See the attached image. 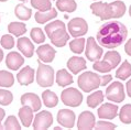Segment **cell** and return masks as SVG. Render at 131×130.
<instances>
[{"label": "cell", "mask_w": 131, "mask_h": 130, "mask_svg": "<svg viewBox=\"0 0 131 130\" xmlns=\"http://www.w3.org/2000/svg\"><path fill=\"white\" fill-rule=\"evenodd\" d=\"M67 67L73 74L76 75L86 68V61L79 56H72L67 61Z\"/></svg>", "instance_id": "obj_19"}, {"label": "cell", "mask_w": 131, "mask_h": 130, "mask_svg": "<svg viewBox=\"0 0 131 130\" xmlns=\"http://www.w3.org/2000/svg\"><path fill=\"white\" fill-rule=\"evenodd\" d=\"M17 46L19 51L23 54L25 57H32L34 53V45L28 38H19L17 41Z\"/></svg>", "instance_id": "obj_18"}, {"label": "cell", "mask_w": 131, "mask_h": 130, "mask_svg": "<svg viewBox=\"0 0 131 130\" xmlns=\"http://www.w3.org/2000/svg\"><path fill=\"white\" fill-rule=\"evenodd\" d=\"M61 99L68 107H78L83 102V94L77 88L70 87L62 92Z\"/></svg>", "instance_id": "obj_5"}, {"label": "cell", "mask_w": 131, "mask_h": 130, "mask_svg": "<svg viewBox=\"0 0 131 130\" xmlns=\"http://www.w3.org/2000/svg\"><path fill=\"white\" fill-rule=\"evenodd\" d=\"M96 125V119L92 111H83L78 116L77 128L81 130H90L94 129Z\"/></svg>", "instance_id": "obj_11"}, {"label": "cell", "mask_w": 131, "mask_h": 130, "mask_svg": "<svg viewBox=\"0 0 131 130\" xmlns=\"http://www.w3.org/2000/svg\"><path fill=\"white\" fill-rule=\"evenodd\" d=\"M104 60L110 64L112 68H115L121 62V56H120V54L117 51H108L105 53Z\"/></svg>", "instance_id": "obj_30"}, {"label": "cell", "mask_w": 131, "mask_h": 130, "mask_svg": "<svg viewBox=\"0 0 131 130\" xmlns=\"http://www.w3.org/2000/svg\"><path fill=\"white\" fill-rule=\"evenodd\" d=\"M106 98L114 103H122L126 98L125 88L120 82H114L106 89Z\"/></svg>", "instance_id": "obj_6"}, {"label": "cell", "mask_w": 131, "mask_h": 130, "mask_svg": "<svg viewBox=\"0 0 131 130\" xmlns=\"http://www.w3.org/2000/svg\"><path fill=\"white\" fill-rule=\"evenodd\" d=\"M103 53H104L103 49H101V46H99L97 44L95 38L89 37L88 39L86 40V51H85V54H86V57L89 61H92V62L98 61L99 59H101Z\"/></svg>", "instance_id": "obj_8"}, {"label": "cell", "mask_w": 131, "mask_h": 130, "mask_svg": "<svg viewBox=\"0 0 131 130\" xmlns=\"http://www.w3.org/2000/svg\"><path fill=\"white\" fill-rule=\"evenodd\" d=\"M93 68L97 72H100V73H109V72L112 70L111 65L108 62H106L105 60L95 61V63H94V65H93Z\"/></svg>", "instance_id": "obj_35"}, {"label": "cell", "mask_w": 131, "mask_h": 130, "mask_svg": "<svg viewBox=\"0 0 131 130\" xmlns=\"http://www.w3.org/2000/svg\"><path fill=\"white\" fill-rule=\"evenodd\" d=\"M119 118L122 124H131V104H126L119 111Z\"/></svg>", "instance_id": "obj_32"}, {"label": "cell", "mask_w": 131, "mask_h": 130, "mask_svg": "<svg viewBox=\"0 0 131 130\" xmlns=\"http://www.w3.org/2000/svg\"><path fill=\"white\" fill-rule=\"evenodd\" d=\"M54 130H61V127H55V128H54Z\"/></svg>", "instance_id": "obj_47"}, {"label": "cell", "mask_w": 131, "mask_h": 130, "mask_svg": "<svg viewBox=\"0 0 131 130\" xmlns=\"http://www.w3.org/2000/svg\"><path fill=\"white\" fill-rule=\"evenodd\" d=\"M44 31L50 38L52 44L57 48L65 46L67 44V41L70 40V33L66 32L65 23L61 20H55L51 23H48L44 28Z\"/></svg>", "instance_id": "obj_2"}, {"label": "cell", "mask_w": 131, "mask_h": 130, "mask_svg": "<svg viewBox=\"0 0 131 130\" xmlns=\"http://www.w3.org/2000/svg\"><path fill=\"white\" fill-rule=\"evenodd\" d=\"M95 128L98 130H103V129H106V130H111V129H115L117 128V125L112 124V122H109V121H98L97 124L95 125Z\"/></svg>", "instance_id": "obj_40"}, {"label": "cell", "mask_w": 131, "mask_h": 130, "mask_svg": "<svg viewBox=\"0 0 131 130\" xmlns=\"http://www.w3.org/2000/svg\"><path fill=\"white\" fill-rule=\"evenodd\" d=\"M85 42L86 40L84 38H76L74 40H72L70 42V49L72 52H74L76 54H81L84 51V48H85Z\"/></svg>", "instance_id": "obj_33"}, {"label": "cell", "mask_w": 131, "mask_h": 130, "mask_svg": "<svg viewBox=\"0 0 131 130\" xmlns=\"http://www.w3.org/2000/svg\"><path fill=\"white\" fill-rule=\"evenodd\" d=\"M17 81L22 86H28L32 84L34 81V70L27 65L17 74Z\"/></svg>", "instance_id": "obj_16"}, {"label": "cell", "mask_w": 131, "mask_h": 130, "mask_svg": "<svg viewBox=\"0 0 131 130\" xmlns=\"http://www.w3.org/2000/svg\"><path fill=\"white\" fill-rule=\"evenodd\" d=\"M56 8L61 12H74L77 5H76L75 0H57L56 1Z\"/></svg>", "instance_id": "obj_25"}, {"label": "cell", "mask_w": 131, "mask_h": 130, "mask_svg": "<svg viewBox=\"0 0 131 130\" xmlns=\"http://www.w3.org/2000/svg\"><path fill=\"white\" fill-rule=\"evenodd\" d=\"M129 14H130V17H131V6H130V8H129Z\"/></svg>", "instance_id": "obj_48"}, {"label": "cell", "mask_w": 131, "mask_h": 130, "mask_svg": "<svg viewBox=\"0 0 131 130\" xmlns=\"http://www.w3.org/2000/svg\"><path fill=\"white\" fill-rule=\"evenodd\" d=\"M13 100V95L11 92L6 89H0V105L2 106H9Z\"/></svg>", "instance_id": "obj_37"}, {"label": "cell", "mask_w": 131, "mask_h": 130, "mask_svg": "<svg viewBox=\"0 0 131 130\" xmlns=\"http://www.w3.org/2000/svg\"><path fill=\"white\" fill-rule=\"evenodd\" d=\"M104 102V93L101 91H96L87 97V106L90 108H96L98 105Z\"/></svg>", "instance_id": "obj_26"}, {"label": "cell", "mask_w": 131, "mask_h": 130, "mask_svg": "<svg viewBox=\"0 0 131 130\" xmlns=\"http://www.w3.org/2000/svg\"><path fill=\"white\" fill-rule=\"evenodd\" d=\"M90 9L95 16L100 18V20H107V2H94L90 5Z\"/></svg>", "instance_id": "obj_23"}, {"label": "cell", "mask_w": 131, "mask_h": 130, "mask_svg": "<svg viewBox=\"0 0 131 130\" xmlns=\"http://www.w3.org/2000/svg\"><path fill=\"white\" fill-rule=\"evenodd\" d=\"M8 32L16 37H21L27 32V26L22 22H11L8 24Z\"/></svg>", "instance_id": "obj_29"}, {"label": "cell", "mask_w": 131, "mask_h": 130, "mask_svg": "<svg viewBox=\"0 0 131 130\" xmlns=\"http://www.w3.org/2000/svg\"><path fill=\"white\" fill-rule=\"evenodd\" d=\"M30 35H31V39L34 41V43H43L45 41V34L43 32L42 29L40 28H33L30 32Z\"/></svg>", "instance_id": "obj_36"}, {"label": "cell", "mask_w": 131, "mask_h": 130, "mask_svg": "<svg viewBox=\"0 0 131 130\" xmlns=\"http://www.w3.org/2000/svg\"><path fill=\"white\" fill-rule=\"evenodd\" d=\"M131 76V64L128 61H123L122 64L120 65V67L116 71V77L125 81L128 77Z\"/></svg>", "instance_id": "obj_27"}, {"label": "cell", "mask_w": 131, "mask_h": 130, "mask_svg": "<svg viewBox=\"0 0 131 130\" xmlns=\"http://www.w3.org/2000/svg\"><path fill=\"white\" fill-rule=\"evenodd\" d=\"M126 5L123 1L116 0V1L108 3L107 5V20L112 19V18H121L126 13Z\"/></svg>", "instance_id": "obj_10"}, {"label": "cell", "mask_w": 131, "mask_h": 130, "mask_svg": "<svg viewBox=\"0 0 131 130\" xmlns=\"http://www.w3.org/2000/svg\"><path fill=\"white\" fill-rule=\"evenodd\" d=\"M1 129H5V126L1 125V121H0V130H1Z\"/></svg>", "instance_id": "obj_46"}, {"label": "cell", "mask_w": 131, "mask_h": 130, "mask_svg": "<svg viewBox=\"0 0 131 130\" xmlns=\"http://www.w3.org/2000/svg\"><path fill=\"white\" fill-rule=\"evenodd\" d=\"M5 116H6V113H5V110H3L2 108H0V121H1L2 119L5 118Z\"/></svg>", "instance_id": "obj_44"}, {"label": "cell", "mask_w": 131, "mask_h": 130, "mask_svg": "<svg viewBox=\"0 0 131 130\" xmlns=\"http://www.w3.org/2000/svg\"><path fill=\"white\" fill-rule=\"evenodd\" d=\"M128 30L119 21H110L103 24L97 32L98 43L106 49H116L126 41Z\"/></svg>", "instance_id": "obj_1"}, {"label": "cell", "mask_w": 131, "mask_h": 130, "mask_svg": "<svg viewBox=\"0 0 131 130\" xmlns=\"http://www.w3.org/2000/svg\"><path fill=\"white\" fill-rule=\"evenodd\" d=\"M14 14L19 18L20 20H29L32 16V10L30 8H27L23 3H19L14 8Z\"/></svg>", "instance_id": "obj_28"}, {"label": "cell", "mask_w": 131, "mask_h": 130, "mask_svg": "<svg viewBox=\"0 0 131 130\" xmlns=\"http://www.w3.org/2000/svg\"><path fill=\"white\" fill-rule=\"evenodd\" d=\"M112 81V75L107 74L104 75V76H100V86H105L107 85L108 83H110Z\"/></svg>", "instance_id": "obj_41"}, {"label": "cell", "mask_w": 131, "mask_h": 130, "mask_svg": "<svg viewBox=\"0 0 131 130\" xmlns=\"http://www.w3.org/2000/svg\"><path fill=\"white\" fill-rule=\"evenodd\" d=\"M5 129H10V130H20L21 126L19 121L17 120L16 116H8V118L5 121Z\"/></svg>", "instance_id": "obj_38"}, {"label": "cell", "mask_w": 131, "mask_h": 130, "mask_svg": "<svg viewBox=\"0 0 131 130\" xmlns=\"http://www.w3.org/2000/svg\"><path fill=\"white\" fill-rule=\"evenodd\" d=\"M20 1H23L24 2V1H27V0H20Z\"/></svg>", "instance_id": "obj_50"}, {"label": "cell", "mask_w": 131, "mask_h": 130, "mask_svg": "<svg viewBox=\"0 0 131 130\" xmlns=\"http://www.w3.org/2000/svg\"><path fill=\"white\" fill-rule=\"evenodd\" d=\"M67 29L70 32V35H72L73 38H78L87 33L88 24L83 18H74V19L70 20V22L67 24Z\"/></svg>", "instance_id": "obj_7"}, {"label": "cell", "mask_w": 131, "mask_h": 130, "mask_svg": "<svg viewBox=\"0 0 131 130\" xmlns=\"http://www.w3.org/2000/svg\"><path fill=\"white\" fill-rule=\"evenodd\" d=\"M0 44L3 49L7 50H11L14 46V39L12 35L10 34H5L1 37V40H0Z\"/></svg>", "instance_id": "obj_39"}, {"label": "cell", "mask_w": 131, "mask_h": 130, "mask_svg": "<svg viewBox=\"0 0 131 130\" xmlns=\"http://www.w3.org/2000/svg\"><path fill=\"white\" fill-rule=\"evenodd\" d=\"M57 16V10L55 8H51L48 11H38L34 13V19L39 24H43L51 21Z\"/></svg>", "instance_id": "obj_21"}, {"label": "cell", "mask_w": 131, "mask_h": 130, "mask_svg": "<svg viewBox=\"0 0 131 130\" xmlns=\"http://www.w3.org/2000/svg\"><path fill=\"white\" fill-rule=\"evenodd\" d=\"M24 64V59L20 53L18 52H10L6 57V65L11 71H17Z\"/></svg>", "instance_id": "obj_15"}, {"label": "cell", "mask_w": 131, "mask_h": 130, "mask_svg": "<svg viewBox=\"0 0 131 130\" xmlns=\"http://www.w3.org/2000/svg\"><path fill=\"white\" fill-rule=\"evenodd\" d=\"M56 83L57 85L61 86V87H65V86H68V85H72L73 84V76L68 73L67 70L65 68H62L59 72L56 73Z\"/></svg>", "instance_id": "obj_22"}, {"label": "cell", "mask_w": 131, "mask_h": 130, "mask_svg": "<svg viewBox=\"0 0 131 130\" xmlns=\"http://www.w3.org/2000/svg\"><path fill=\"white\" fill-rule=\"evenodd\" d=\"M36 54L39 60L43 63H51L56 55V50H54L50 44H43L36 49Z\"/></svg>", "instance_id": "obj_14"}, {"label": "cell", "mask_w": 131, "mask_h": 130, "mask_svg": "<svg viewBox=\"0 0 131 130\" xmlns=\"http://www.w3.org/2000/svg\"><path fill=\"white\" fill-rule=\"evenodd\" d=\"M77 84L83 92L90 93L100 86V75L94 72H85L78 76Z\"/></svg>", "instance_id": "obj_3"}, {"label": "cell", "mask_w": 131, "mask_h": 130, "mask_svg": "<svg viewBox=\"0 0 131 130\" xmlns=\"http://www.w3.org/2000/svg\"><path fill=\"white\" fill-rule=\"evenodd\" d=\"M38 71H36V83L41 87H50L54 84V70L50 65H45L42 61H38Z\"/></svg>", "instance_id": "obj_4"}, {"label": "cell", "mask_w": 131, "mask_h": 130, "mask_svg": "<svg viewBox=\"0 0 131 130\" xmlns=\"http://www.w3.org/2000/svg\"><path fill=\"white\" fill-rule=\"evenodd\" d=\"M14 84L13 75L8 71H0V87H11Z\"/></svg>", "instance_id": "obj_31"}, {"label": "cell", "mask_w": 131, "mask_h": 130, "mask_svg": "<svg viewBox=\"0 0 131 130\" xmlns=\"http://www.w3.org/2000/svg\"><path fill=\"white\" fill-rule=\"evenodd\" d=\"M21 104L22 106L27 105V106H30L33 111H39L42 107V103L40 100L39 96L36 94L33 93H27V94H23L21 96Z\"/></svg>", "instance_id": "obj_17"}, {"label": "cell", "mask_w": 131, "mask_h": 130, "mask_svg": "<svg viewBox=\"0 0 131 130\" xmlns=\"http://www.w3.org/2000/svg\"><path fill=\"white\" fill-rule=\"evenodd\" d=\"M42 99H43V104L49 108H53L59 104V97H57L55 93H53L50 89H46L45 92H43Z\"/></svg>", "instance_id": "obj_24"}, {"label": "cell", "mask_w": 131, "mask_h": 130, "mask_svg": "<svg viewBox=\"0 0 131 130\" xmlns=\"http://www.w3.org/2000/svg\"><path fill=\"white\" fill-rule=\"evenodd\" d=\"M53 124V115L50 111L43 110L35 115L33 121V128L36 130H43L50 128Z\"/></svg>", "instance_id": "obj_9"}, {"label": "cell", "mask_w": 131, "mask_h": 130, "mask_svg": "<svg viewBox=\"0 0 131 130\" xmlns=\"http://www.w3.org/2000/svg\"><path fill=\"white\" fill-rule=\"evenodd\" d=\"M125 51L129 56H131V39H129L125 44Z\"/></svg>", "instance_id": "obj_42"}, {"label": "cell", "mask_w": 131, "mask_h": 130, "mask_svg": "<svg viewBox=\"0 0 131 130\" xmlns=\"http://www.w3.org/2000/svg\"><path fill=\"white\" fill-rule=\"evenodd\" d=\"M126 88H127V94H128V96L131 97V79L130 81L127 82L126 84Z\"/></svg>", "instance_id": "obj_43"}, {"label": "cell", "mask_w": 131, "mask_h": 130, "mask_svg": "<svg viewBox=\"0 0 131 130\" xmlns=\"http://www.w3.org/2000/svg\"><path fill=\"white\" fill-rule=\"evenodd\" d=\"M18 116H19L21 122L24 127H30L32 124V120H33V109L30 106H27L24 105L23 107H21L19 109V113H18Z\"/></svg>", "instance_id": "obj_20"}, {"label": "cell", "mask_w": 131, "mask_h": 130, "mask_svg": "<svg viewBox=\"0 0 131 130\" xmlns=\"http://www.w3.org/2000/svg\"><path fill=\"white\" fill-rule=\"evenodd\" d=\"M6 1H8V0H0V2H6Z\"/></svg>", "instance_id": "obj_49"}, {"label": "cell", "mask_w": 131, "mask_h": 130, "mask_svg": "<svg viewBox=\"0 0 131 130\" xmlns=\"http://www.w3.org/2000/svg\"><path fill=\"white\" fill-rule=\"evenodd\" d=\"M75 113L70 109H61L57 113V122L64 128H73L75 125Z\"/></svg>", "instance_id": "obj_12"}, {"label": "cell", "mask_w": 131, "mask_h": 130, "mask_svg": "<svg viewBox=\"0 0 131 130\" xmlns=\"http://www.w3.org/2000/svg\"><path fill=\"white\" fill-rule=\"evenodd\" d=\"M2 59H3V51L0 49V62L2 61Z\"/></svg>", "instance_id": "obj_45"}, {"label": "cell", "mask_w": 131, "mask_h": 130, "mask_svg": "<svg viewBox=\"0 0 131 130\" xmlns=\"http://www.w3.org/2000/svg\"><path fill=\"white\" fill-rule=\"evenodd\" d=\"M119 108L117 105L110 104V103H106L103 104L101 106L98 108V117L100 119H108V120H111L117 117V115L119 113Z\"/></svg>", "instance_id": "obj_13"}, {"label": "cell", "mask_w": 131, "mask_h": 130, "mask_svg": "<svg viewBox=\"0 0 131 130\" xmlns=\"http://www.w3.org/2000/svg\"><path fill=\"white\" fill-rule=\"evenodd\" d=\"M31 6L39 11H48L52 8L51 0H31Z\"/></svg>", "instance_id": "obj_34"}]
</instances>
